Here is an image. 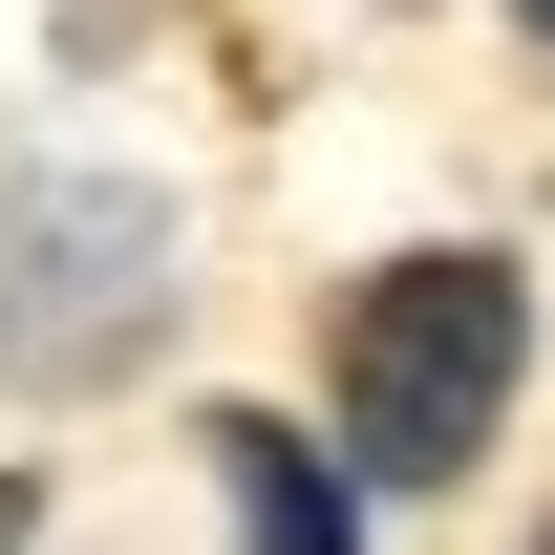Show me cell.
Here are the masks:
<instances>
[{
	"label": "cell",
	"mask_w": 555,
	"mask_h": 555,
	"mask_svg": "<svg viewBox=\"0 0 555 555\" xmlns=\"http://www.w3.org/2000/svg\"><path fill=\"white\" fill-rule=\"evenodd\" d=\"M513 385H534V278L491 257V235H427V257L363 278V299H343V343H321V449H343L363 513H385V491L491 470Z\"/></svg>",
	"instance_id": "cell-1"
},
{
	"label": "cell",
	"mask_w": 555,
	"mask_h": 555,
	"mask_svg": "<svg viewBox=\"0 0 555 555\" xmlns=\"http://www.w3.org/2000/svg\"><path fill=\"white\" fill-rule=\"evenodd\" d=\"M171 193L150 171H86V150H43L22 193H0V385L22 406H86V385H129L150 343H171Z\"/></svg>",
	"instance_id": "cell-2"
},
{
	"label": "cell",
	"mask_w": 555,
	"mask_h": 555,
	"mask_svg": "<svg viewBox=\"0 0 555 555\" xmlns=\"http://www.w3.org/2000/svg\"><path fill=\"white\" fill-rule=\"evenodd\" d=\"M214 513H235V555H363V470L321 449V406H235L214 427Z\"/></svg>",
	"instance_id": "cell-3"
},
{
	"label": "cell",
	"mask_w": 555,
	"mask_h": 555,
	"mask_svg": "<svg viewBox=\"0 0 555 555\" xmlns=\"http://www.w3.org/2000/svg\"><path fill=\"white\" fill-rule=\"evenodd\" d=\"M0 555H43V470H0Z\"/></svg>",
	"instance_id": "cell-4"
},
{
	"label": "cell",
	"mask_w": 555,
	"mask_h": 555,
	"mask_svg": "<svg viewBox=\"0 0 555 555\" xmlns=\"http://www.w3.org/2000/svg\"><path fill=\"white\" fill-rule=\"evenodd\" d=\"M513 22H534V43H555V0H513Z\"/></svg>",
	"instance_id": "cell-5"
},
{
	"label": "cell",
	"mask_w": 555,
	"mask_h": 555,
	"mask_svg": "<svg viewBox=\"0 0 555 555\" xmlns=\"http://www.w3.org/2000/svg\"><path fill=\"white\" fill-rule=\"evenodd\" d=\"M513 555H555V513H534V534H513Z\"/></svg>",
	"instance_id": "cell-6"
}]
</instances>
